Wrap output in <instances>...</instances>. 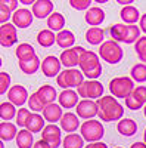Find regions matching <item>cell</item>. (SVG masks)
<instances>
[{
  "mask_svg": "<svg viewBox=\"0 0 146 148\" xmlns=\"http://www.w3.org/2000/svg\"><path fill=\"white\" fill-rule=\"evenodd\" d=\"M97 102V116L101 121H120L124 116V107L118 102L117 98L108 95L102 96L96 101Z\"/></svg>",
  "mask_w": 146,
  "mask_h": 148,
  "instance_id": "cell-1",
  "label": "cell"
},
{
  "mask_svg": "<svg viewBox=\"0 0 146 148\" xmlns=\"http://www.w3.org/2000/svg\"><path fill=\"white\" fill-rule=\"evenodd\" d=\"M80 71L83 73L87 80H97V77L102 76V64L101 58L97 53L92 51H84L80 55V62H78Z\"/></svg>",
  "mask_w": 146,
  "mask_h": 148,
  "instance_id": "cell-2",
  "label": "cell"
},
{
  "mask_svg": "<svg viewBox=\"0 0 146 148\" xmlns=\"http://www.w3.org/2000/svg\"><path fill=\"white\" fill-rule=\"evenodd\" d=\"M80 135L83 136L84 141H87L89 144L92 142H99L103 135H105V127L102 125V121L99 120H86L80 126Z\"/></svg>",
  "mask_w": 146,
  "mask_h": 148,
  "instance_id": "cell-3",
  "label": "cell"
},
{
  "mask_svg": "<svg viewBox=\"0 0 146 148\" xmlns=\"http://www.w3.org/2000/svg\"><path fill=\"white\" fill-rule=\"evenodd\" d=\"M124 56L123 47L120 46V43L114 42V40H106L99 47V58H102V61L108 64H118L121 62V59Z\"/></svg>",
  "mask_w": 146,
  "mask_h": 148,
  "instance_id": "cell-4",
  "label": "cell"
},
{
  "mask_svg": "<svg viewBox=\"0 0 146 148\" xmlns=\"http://www.w3.org/2000/svg\"><path fill=\"white\" fill-rule=\"evenodd\" d=\"M134 82L131 80V77L127 76H121V77H115L109 82V92L112 93L114 98H128L133 90H134Z\"/></svg>",
  "mask_w": 146,
  "mask_h": 148,
  "instance_id": "cell-5",
  "label": "cell"
},
{
  "mask_svg": "<svg viewBox=\"0 0 146 148\" xmlns=\"http://www.w3.org/2000/svg\"><path fill=\"white\" fill-rule=\"evenodd\" d=\"M83 82H84V76L78 68H65L56 77L58 86H60L62 89H72V88L77 89Z\"/></svg>",
  "mask_w": 146,
  "mask_h": 148,
  "instance_id": "cell-6",
  "label": "cell"
},
{
  "mask_svg": "<svg viewBox=\"0 0 146 148\" xmlns=\"http://www.w3.org/2000/svg\"><path fill=\"white\" fill-rule=\"evenodd\" d=\"M103 84L97 80H84L78 88H77V93L83 99H92V101H97L99 98L103 96Z\"/></svg>",
  "mask_w": 146,
  "mask_h": 148,
  "instance_id": "cell-7",
  "label": "cell"
},
{
  "mask_svg": "<svg viewBox=\"0 0 146 148\" xmlns=\"http://www.w3.org/2000/svg\"><path fill=\"white\" fill-rule=\"evenodd\" d=\"M84 51H86V49L81 47V46L65 49V51H62V53H60V56H59L60 64L65 65V68H75L80 62V55Z\"/></svg>",
  "mask_w": 146,
  "mask_h": 148,
  "instance_id": "cell-8",
  "label": "cell"
},
{
  "mask_svg": "<svg viewBox=\"0 0 146 148\" xmlns=\"http://www.w3.org/2000/svg\"><path fill=\"white\" fill-rule=\"evenodd\" d=\"M41 139L46 141L52 148H59L62 145V133L60 127L56 125H46L41 130Z\"/></svg>",
  "mask_w": 146,
  "mask_h": 148,
  "instance_id": "cell-9",
  "label": "cell"
},
{
  "mask_svg": "<svg viewBox=\"0 0 146 148\" xmlns=\"http://www.w3.org/2000/svg\"><path fill=\"white\" fill-rule=\"evenodd\" d=\"M18 42L16 27L12 22H6L0 25V46L10 47Z\"/></svg>",
  "mask_w": 146,
  "mask_h": 148,
  "instance_id": "cell-10",
  "label": "cell"
},
{
  "mask_svg": "<svg viewBox=\"0 0 146 148\" xmlns=\"http://www.w3.org/2000/svg\"><path fill=\"white\" fill-rule=\"evenodd\" d=\"M97 102L92 101V99H81L77 107H75V114L78 116V119H84V120H92L93 117L97 116Z\"/></svg>",
  "mask_w": 146,
  "mask_h": 148,
  "instance_id": "cell-11",
  "label": "cell"
},
{
  "mask_svg": "<svg viewBox=\"0 0 146 148\" xmlns=\"http://www.w3.org/2000/svg\"><path fill=\"white\" fill-rule=\"evenodd\" d=\"M28 90L21 84L10 86V89L7 90V101L10 104H14L15 107H22L25 102H28Z\"/></svg>",
  "mask_w": 146,
  "mask_h": 148,
  "instance_id": "cell-12",
  "label": "cell"
},
{
  "mask_svg": "<svg viewBox=\"0 0 146 148\" xmlns=\"http://www.w3.org/2000/svg\"><path fill=\"white\" fill-rule=\"evenodd\" d=\"M33 19H34L33 12L25 9V8L16 9L14 14H12V24H14L16 28H28L33 24Z\"/></svg>",
  "mask_w": 146,
  "mask_h": 148,
  "instance_id": "cell-13",
  "label": "cell"
},
{
  "mask_svg": "<svg viewBox=\"0 0 146 148\" xmlns=\"http://www.w3.org/2000/svg\"><path fill=\"white\" fill-rule=\"evenodd\" d=\"M60 65L62 64H60L59 58H56L55 55H49L43 59L40 68L46 77H58V74L60 73Z\"/></svg>",
  "mask_w": 146,
  "mask_h": 148,
  "instance_id": "cell-14",
  "label": "cell"
},
{
  "mask_svg": "<svg viewBox=\"0 0 146 148\" xmlns=\"http://www.w3.org/2000/svg\"><path fill=\"white\" fill-rule=\"evenodd\" d=\"M58 101H59V105L62 108H65V110L74 108L80 102L78 101V93L74 89H64L58 95Z\"/></svg>",
  "mask_w": 146,
  "mask_h": 148,
  "instance_id": "cell-15",
  "label": "cell"
},
{
  "mask_svg": "<svg viewBox=\"0 0 146 148\" xmlns=\"http://www.w3.org/2000/svg\"><path fill=\"white\" fill-rule=\"evenodd\" d=\"M62 116H64V110L56 102L49 104L43 108V119L49 123V125H56V121H60Z\"/></svg>",
  "mask_w": 146,
  "mask_h": 148,
  "instance_id": "cell-16",
  "label": "cell"
},
{
  "mask_svg": "<svg viewBox=\"0 0 146 148\" xmlns=\"http://www.w3.org/2000/svg\"><path fill=\"white\" fill-rule=\"evenodd\" d=\"M84 21L90 27H99L105 21V10L99 6H90L84 14Z\"/></svg>",
  "mask_w": 146,
  "mask_h": 148,
  "instance_id": "cell-17",
  "label": "cell"
},
{
  "mask_svg": "<svg viewBox=\"0 0 146 148\" xmlns=\"http://www.w3.org/2000/svg\"><path fill=\"white\" fill-rule=\"evenodd\" d=\"M60 130H64L67 133H75V130H78V127L81 126L80 125V120H78V116L71 113V111H67L64 113L62 119H60Z\"/></svg>",
  "mask_w": 146,
  "mask_h": 148,
  "instance_id": "cell-18",
  "label": "cell"
},
{
  "mask_svg": "<svg viewBox=\"0 0 146 148\" xmlns=\"http://www.w3.org/2000/svg\"><path fill=\"white\" fill-rule=\"evenodd\" d=\"M33 15L39 19L49 18V15L53 14V3L52 0H37L33 5Z\"/></svg>",
  "mask_w": 146,
  "mask_h": 148,
  "instance_id": "cell-19",
  "label": "cell"
},
{
  "mask_svg": "<svg viewBox=\"0 0 146 148\" xmlns=\"http://www.w3.org/2000/svg\"><path fill=\"white\" fill-rule=\"evenodd\" d=\"M35 93H37L39 99L41 101V104H43L44 107L49 105V104H53L55 99L58 98L56 89L53 88V86H50V84H43V86H40Z\"/></svg>",
  "mask_w": 146,
  "mask_h": 148,
  "instance_id": "cell-20",
  "label": "cell"
},
{
  "mask_svg": "<svg viewBox=\"0 0 146 148\" xmlns=\"http://www.w3.org/2000/svg\"><path fill=\"white\" fill-rule=\"evenodd\" d=\"M120 16H121V19H123V22L126 25H134V24L140 19V12L133 5H128V6H123V9L120 12Z\"/></svg>",
  "mask_w": 146,
  "mask_h": 148,
  "instance_id": "cell-21",
  "label": "cell"
},
{
  "mask_svg": "<svg viewBox=\"0 0 146 148\" xmlns=\"http://www.w3.org/2000/svg\"><path fill=\"white\" fill-rule=\"evenodd\" d=\"M44 123L46 120L43 119V116H40L39 113H31L27 119V123H25V129L30 130L31 133H39L44 129Z\"/></svg>",
  "mask_w": 146,
  "mask_h": 148,
  "instance_id": "cell-22",
  "label": "cell"
},
{
  "mask_svg": "<svg viewBox=\"0 0 146 148\" xmlns=\"http://www.w3.org/2000/svg\"><path fill=\"white\" fill-rule=\"evenodd\" d=\"M117 130L120 135H123V136H133V135H136L137 132V123L133 120V119H121L117 125Z\"/></svg>",
  "mask_w": 146,
  "mask_h": 148,
  "instance_id": "cell-23",
  "label": "cell"
},
{
  "mask_svg": "<svg viewBox=\"0 0 146 148\" xmlns=\"http://www.w3.org/2000/svg\"><path fill=\"white\" fill-rule=\"evenodd\" d=\"M75 43V36L71 30H62L56 34V45L62 49H69Z\"/></svg>",
  "mask_w": 146,
  "mask_h": 148,
  "instance_id": "cell-24",
  "label": "cell"
},
{
  "mask_svg": "<svg viewBox=\"0 0 146 148\" xmlns=\"http://www.w3.org/2000/svg\"><path fill=\"white\" fill-rule=\"evenodd\" d=\"M16 133H18L16 125H14V123H10V121H2L0 123V139L3 142L15 139Z\"/></svg>",
  "mask_w": 146,
  "mask_h": 148,
  "instance_id": "cell-25",
  "label": "cell"
},
{
  "mask_svg": "<svg viewBox=\"0 0 146 148\" xmlns=\"http://www.w3.org/2000/svg\"><path fill=\"white\" fill-rule=\"evenodd\" d=\"M15 55H16L19 62L30 61L31 58L35 56V49L30 43H19L18 47H16V51H15Z\"/></svg>",
  "mask_w": 146,
  "mask_h": 148,
  "instance_id": "cell-26",
  "label": "cell"
},
{
  "mask_svg": "<svg viewBox=\"0 0 146 148\" xmlns=\"http://www.w3.org/2000/svg\"><path fill=\"white\" fill-rule=\"evenodd\" d=\"M47 27L53 33L55 31H58V33L62 31L64 27H65V16L62 14H59V12H53V14H50L47 18Z\"/></svg>",
  "mask_w": 146,
  "mask_h": 148,
  "instance_id": "cell-27",
  "label": "cell"
},
{
  "mask_svg": "<svg viewBox=\"0 0 146 148\" xmlns=\"http://www.w3.org/2000/svg\"><path fill=\"white\" fill-rule=\"evenodd\" d=\"M19 64V70L24 73V74H28V76H31V74H35L39 70H40V65H41V61L40 58L35 55L34 58H31L30 61H24V62H18Z\"/></svg>",
  "mask_w": 146,
  "mask_h": 148,
  "instance_id": "cell-28",
  "label": "cell"
},
{
  "mask_svg": "<svg viewBox=\"0 0 146 148\" xmlns=\"http://www.w3.org/2000/svg\"><path fill=\"white\" fill-rule=\"evenodd\" d=\"M103 39H105V31L101 27H90L86 31V40L90 45H93V46L102 45L103 43Z\"/></svg>",
  "mask_w": 146,
  "mask_h": 148,
  "instance_id": "cell-29",
  "label": "cell"
},
{
  "mask_svg": "<svg viewBox=\"0 0 146 148\" xmlns=\"http://www.w3.org/2000/svg\"><path fill=\"white\" fill-rule=\"evenodd\" d=\"M15 141H16L18 148H33V145H34V136L27 129H21L16 133Z\"/></svg>",
  "mask_w": 146,
  "mask_h": 148,
  "instance_id": "cell-30",
  "label": "cell"
},
{
  "mask_svg": "<svg viewBox=\"0 0 146 148\" xmlns=\"http://www.w3.org/2000/svg\"><path fill=\"white\" fill-rule=\"evenodd\" d=\"M109 34H111L112 40L117 43H124L127 37V25L126 24H114L109 28Z\"/></svg>",
  "mask_w": 146,
  "mask_h": 148,
  "instance_id": "cell-31",
  "label": "cell"
},
{
  "mask_svg": "<svg viewBox=\"0 0 146 148\" xmlns=\"http://www.w3.org/2000/svg\"><path fill=\"white\" fill-rule=\"evenodd\" d=\"M37 42H39V45H40L41 47H50V46H53L55 42H56V36H55V33H53L52 30L46 28V30L39 31V34H37Z\"/></svg>",
  "mask_w": 146,
  "mask_h": 148,
  "instance_id": "cell-32",
  "label": "cell"
},
{
  "mask_svg": "<svg viewBox=\"0 0 146 148\" xmlns=\"http://www.w3.org/2000/svg\"><path fill=\"white\" fill-rule=\"evenodd\" d=\"M64 148H84V139L80 133H68L62 139Z\"/></svg>",
  "mask_w": 146,
  "mask_h": 148,
  "instance_id": "cell-33",
  "label": "cell"
},
{
  "mask_svg": "<svg viewBox=\"0 0 146 148\" xmlns=\"http://www.w3.org/2000/svg\"><path fill=\"white\" fill-rule=\"evenodd\" d=\"M16 107L14 104H10L9 101L0 104V119L3 121H10L12 119L16 117Z\"/></svg>",
  "mask_w": 146,
  "mask_h": 148,
  "instance_id": "cell-34",
  "label": "cell"
},
{
  "mask_svg": "<svg viewBox=\"0 0 146 148\" xmlns=\"http://www.w3.org/2000/svg\"><path fill=\"white\" fill-rule=\"evenodd\" d=\"M130 77L133 82L137 83H145L146 82V64H134L130 70Z\"/></svg>",
  "mask_w": 146,
  "mask_h": 148,
  "instance_id": "cell-35",
  "label": "cell"
},
{
  "mask_svg": "<svg viewBox=\"0 0 146 148\" xmlns=\"http://www.w3.org/2000/svg\"><path fill=\"white\" fill-rule=\"evenodd\" d=\"M134 51L137 53V58L140 59V62L146 64V36L140 37V39L134 43Z\"/></svg>",
  "mask_w": 146,
  "mask_h": 148,
  "instance_id": "cell-36",
  "label": "cell"
},
{
  "mask_svg": "<svg viewBox=\"0 0 146 148\" xmlns=\"http://www.w3.org/2000/svg\"><path fill=\"white\" fill-rule=\"evenodd\" d=\"M140 39V28L136 25H127V37H126V42L127 45H131V43H136L137 40Z\"/></svg>",
  "mask_w": 146,
  "mask_h": 148,
  "instance_id": "cell-37",
  "label": "cell"
},
{
  "mask_svg": "<svg viewBox=\"0 0 146 148\" xmlns=\"http://www.w3.org/2000/svg\"><path fill=\"white\" fill-rule=\"evenodd\" d=\"M28 107H30V110L33 111V113H40V111H43V108H44V105L41 104V101L39 99V96H37V93H31V96L28 98Z\"/></svg>",
  "mask_w": 146,
  "mask_h": 148,
  "instance_id": "cell-38",
  "label": "cell"
},
{
  "mask_svg": "<svg viewBox=\"0 0 146 148\" xmlns=\"http://www.w3.org/2000/svg\"><path fill=\"white\" fill-rule=\"evenodd\" d=\"M131 96L134 98L139 104L146 105V86H136L133 93H131Z\"/></svg>",
  "mask_w": 146,
  "mask_h": 148,
  "instance_id": "cell-39",
  "label": "cell"
},
{
  "mask_svg": "<svg viewBox=\"0 0 146 148\" xmlns=\"http://www.w3.org/2000/svg\"><path fill=\"white\" fill-rule=\"evenodd\" d=\"M31 114V111L28 110V108H19L18 111H16V126H19V127H25V123H27V119H28V116Z\"/></svg>",
  "mask_w": 146,
  "mask_h": 148,
  "instance_id": "cell-40",
  "label": "cell"
},
{
  "mask_svg": "<svg viewBox=\"0 0 146 148\" xmlns=\"http://www.w3.org/2000/svg\"><path fill=\"white\" fill-rule=\"evenodd\" d=\"M10 89V76L7 73H0V95H5Z\"/></svg>",
  "mask_w": 146,
  "mask_h": 148,
  "instance_id": "cell-41",
  "label": "cell"
},
{
  "mask_svg": "<svg viewBox=\"0 0 146 148\" xmlns=\"http://www.w3.org/2000/svg\"><path fill=\"white\" fill-rule=\"evenodd\" d=\"M69 5L75 10H87L92 5V0H69Z\"/></svg>",
  "mask_w": 146,
  "mask_h": 148,
  "instance_id": "cell-42",
  "label": "cell"
},
{
  "mask_svg": "<svg viewBox=\"0 0 146 148\" xmlns=\"http://www.w3.org/2000/svg\"><path fill=\"white\" fill-rule=\"evenodd\" d=\"M12 18V12L5 3H0V24H6Z\"/></svg>",
  "mask_w": 146,
  "mask_h": 148,
  "instance_id": "cell-43",
  "label": "cell"
},
{
  "mask_svg": "<svg viewBox=\"0 0 146 148\" xmlns=\"http://www.w3.org/2000/svg\"><path fill=\"white\" fill-rule=\"evenodd\" d=\"M126 107L128 108V110H131V111H137V110H140L143 105L142 104H139L134 98H133L131 95L128 96V98H126Z\"/></svg>",
  "mask_w": 146,
  "mask_h": 148,
  "instance_id": "cell-44",
  "label": "cell"
},
{
  "mask_svg": "<svg viewBox=\"0 0 146 148\" xmlns=\"http://www.w3.org/2000/svg\"><path fill=\"white\" fill-rule=\"evenodd\" d=\"M5 5L9 8V10L12 12V14H14V12L18 9V5H19V2H18V0H6V2H5Z\"/></svg>",
  "mask_w": 146,
  "mask_h": 148,
  "instance_id": "cell-45",
  "label": "cell"
},
{
  "mask_svg": "<svg viewBox=\"0 0 146 148\" xmlns=\"http://www.w3.org/2000/svg\"><path fill=\"white\" fill-rule=\"evenodd\" d=\"M84 148H108V145L105 142L99 141V142H92L89 145H84Z\"/></svg>",
  "mask_w": 146,
  "mask_h": 148,
  "instance_id": "cell-46",
  "label": "cell"
},
{
  "mask_svg": "<svg viewBox=\"0 0 146 148\" xmlns=\"http://www.w3.org/2000/svg\"><path fill=\"white\" fill-rule=\"evenodd\" d=\"M139 28H140V31H143L146 34V14H143L139 19Z\"/></svg>",
  "mask_w": 146,
  "mask_h": 148,
  "instance_id": "cell-47",
  "label": "cell"
},
{
  "mask_svg": "<svg viewBox=\"0 0 146 148\" xmlns=\"http://www.w3.org/2000/svg\"><path fill=\"white\" fill-rule=\"evenodd\" d=\"M33 148H52L50 145H49L46 141H43V139H40V141H37V142H34V145H33Z\"/></svg>",
  "mask_w": 146,
  "mask_h": 148,
  "instance_id": "cell-48",
  "label": "cell"
},
{
  "mask_svg": "<svg viewBox=\"0 0 146 148\" xmlns=\"http://www.w3.org/2000/svg\"><path fill=\"white\" fill-rule=\"evenodd\" d=\"M118 5H123V6H128L131 3H134V0H115Z\"/></svg>",
  "mask_w": 146,
  "mask_h": 148,
  "instance_id": "cell-49",
  "label": "cell"
},
{
  "mask_svg": "<svg viewBox=\"0 0 146 148\" xmlns=\"http://www.w3.org/2000/svg\"><path fill=\"white\" fill-rule=\"evenodd\" d=\"M130 148H146V144L145 142H134Z\"/></svg>",
  "mask_w": 146,
  "mask_h": 148,
  "instance_id": "cell-50",
  "label": "cell"
},
{
  "mask_svg": "<svg viewBox=\"0 0 146 148\" xmlns=\"http://www.w3.org/2000/svg\"><path fill=\"white\" fill-rule=\"evenodd\" d=\"M19 3H22V5H25V6H28V5H34L37 0H18Z\"/></svg>",
  "mask_w": 146,
  "mask_h": 148,
  "instance_id": "cell-51",
  "label": "cell"
},
{
  "mask_svg": "<svg viewBox=\"0 0 146 148\" xmlns=\"http://www.w3.org/2000/svg\"><path fill=\"white\" fill-rule=\"evenodd\" d=\"M93 2H96V3H101V5H102V3H108L109 0H93Z\"/></svg>",
  "mask_w": 146,
  "mask_h": 148,
  "instance_id": "cell-52",
  "label": "cell"
},
{
  "mask_svg": "<svg viewBox=\"0 0 146 148\" xmlns=\"http://www.w3.org/2000/svg\"><path fill=\"white\" fill-rule=\"evenodd\" d=\"M143 142L146 144V129H145V133H143Z\"/></svg>",
  "mask_w": 146,
  "mask_h": 148,
  "instance_id": "cell-53",
  "label": "cell"
},
{
  "mask_svg": "<svg viewBox=\"0 0 146 148\" xmlns=\"http://www.w3.org/2000/svg\"><path fill=\"white\" fill-rule=\"evenodd\" d=\"M0 148H5V144H3V141L0 139Z\"/></svg>",
  "mask_w": 146,
  "mask_h": 148,
  "instance_id": "cell-54",
  "label": "cell"
},
{
  "mask_svg": "<svg viewBox=\"0 0 146 148\" xmlns=\"http://www.w3.org/2000/svg\"><path fill=\"white\" fill-rule=\"evenodd\" d=\"M143 114H145V117H146V105L143 107Z\"/></svg>",
  "mask_w": 146,
  "mask_h": 148,
  "instance_id": "cell-55",
  "label": "cell"
},
{
  "mask_svg": "<svg viewBox=\"0 0 146 148\" xmlns=\"http://www.w3.org/2000/svg\"><path fill=\"white\" fill-rule=\"evenodd\" d=\"M6 2V0H0V3H5Z\"/></svg>",
  "mask_w": 146,
  "mask_h": 148,
  "instance_id": "cell-56",
  "label": "cell"
},
{
  "mask_svg": "<svg viewBox=\"0 0 146 148\" xmlns=\"http://www.w3.org/2000/svg\"><path fill=\"white\" fill-rule=\"evenodd\" d=\"M0 67H2V58H0Z\"/></svg>",
  "mask_w": 146,
  "mask_h": 148,
  "instance_id": "cell-57",
  "label": "cell"
},
{
  "mask_svg": "<svg viewBox=\"0 0 146 148\" xmlns=\"http://www.w3.org/2000/svg\"><path fill=\"white\" fill-rule=\"evenodd\" d=\"M115 148H123V147H115Z\"/></svg>",
  "mask_w": 146,
  "mask_h": 148,
  "instance_id": "cell-58",
  "label": "cell"
}]
</instances>
